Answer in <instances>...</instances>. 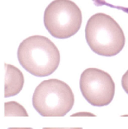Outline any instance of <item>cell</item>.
<instances>
[{
	"label": "cell",
	"instance_id": "cell-1",
	"mask_svg": "<svg viewBox=\"0 0 128 129\" xmlns=\"http://www.w3.org/2000/svg\"><path fill=\"white\" fill-rule=\"evenodd\" d=\"M17 58L24 70L37 77L51 75L60 62L57 46L42 36H32L24 39L19 45Z\"/></svg>",
	"mask_w": 128,
	"mask_h": 129
},
{
	"label": "cell",
	"instance_id": "cell-10",
	"mask_svg": "<svg viewBox=\"0 0 128 129\" xmlns=\"http://www.w3.org/2000/svg\"><path fill=\"white\" fill-rule=\"evenodd\" d=\"M8 129H32L31 128H9Z\"/></svg>",
	"mask_w": 128,
	"mask_h": 129
},
{
	"label": "cell",
	"instance_id": "cell-5",
	"mask_svg": "<svg viewBox=\"0 0 128 129\" xmlns=\"http://www.w3.org/2000/svg\"><path fill=\"white\" fill-rule=\"evenodd\" d=\"M80 90L92 106L104 107L112 101L115 85L108 73L97 68H88L81 75Z\"/></svg>",
	"mask_w": 128,
	"mask_h": 129
},
{
	"label": "cell",
	"instance_id": "cell-9",
	"mask_svg": "<svg viewBox=\"0 0 128 129\" xmlns=\"http://www.w3.org/2000/svg\"><path fill=\"white\" fill-rule=\"evenodd\" d=\"M43 129H82V128H43Z\"/></svg>",
	"mask_w": 128,
	"mask_h": 129
},
{
	"label": "cell",
	"instance_id": "cell-7",
	"mask_svg": "<svg viewBox=\"0 0 128 129\" xmlns=\"http://www.w3.org/2000/svg\"><path fill=\"white\" fill-rule=\"evenodd\" d=\"M5 116H28L26 110L16 102H7L5 104Z\"/></svg>",
	"mask_w": 128,
	"mask_h": 129
},
{
	"label": "cell",
	"instance_id": "cell-4",
	"mask_svg": "<svg viewBox=\"0 0 128 129\" xmlns=\"http://www.w3.org/2000/svg\"><path fill=\"white\" fill-rule=\"evenodd\" d=\"M82 23L79 7L71 0H54L44 13V24L48 33L57 39H68L76 34Z\"/></svg>",
	"mask_w": 128,
	"mask_h": 129
},
{
	"label": "cell",
	"instance_id": "cell-8",
	"mask_svg": "<svg viewBox=\"0 0 128 129\" xmlns=\"http://www.w3.org/2000/svg\"><path fill=\"white\" fill-rule=\"evenodd\" d=\"M121 85L122 88L128 94V70L124 74L121 79Z\"/></svg>",
	"mask_w": 128,
	"mask_h": 129
},
{
	"label": "cell",
	"instance_id": "cell-2",
	"mask_svg": "<svg viewBox=\"0 0 128 129\" xmlns=\"http://www.w3.org/2000/svg\"><path fill=\"white\" fill-rule=\"evenodd\" d=\"M85 39L96 54L112 57L124 47L125 36L119 24L109 14L97 13L92 15L85 26Z\"/></svg>",
	"mask_w": 128,
	"mask_h": 129
},
{
	"label": "cell",
	"instance_id": "cell-6",
	"mask_svg": "<svg viewBox=\"0 0 128 129\" xmlns=\"http://www.w3.org/2000/svg\"><path fill=\"white\" fill-rule=\"evenodd\" d=\"M5 98L17 95L23 87L24 78L21 71L13 65L5 64Z\"/></svg>",
	"mask_w": 128,
	"mask_h": 129
},
{
	"label": "cell",
	"instance_id": "cell-3",
	"mask_svg": "<svg viewBox=\"0 0 128 129\" xmlns=\"http://www.w3.org/2000/svg\"><path fill=\"white\" fill-rule=\"evenodd\" d=\"M74 94L64 82L51 79L41 82L32 95V106L44 117H62L73 107Z\"/></svg>",
	"mask_w": 128,
	"mask_h": 129
}]
</instances>
